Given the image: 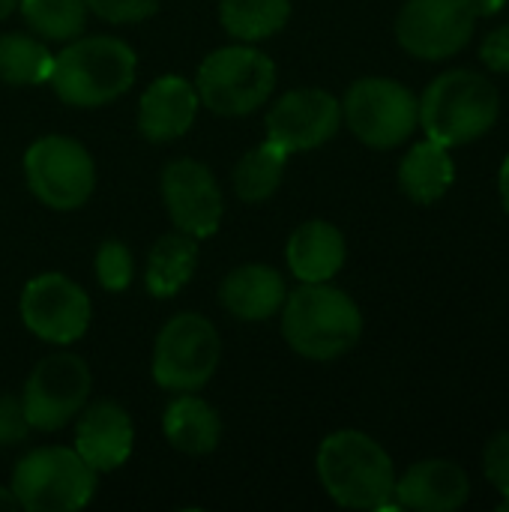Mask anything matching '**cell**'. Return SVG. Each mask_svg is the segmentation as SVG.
Returning <instances> with one entry per match:
<instances>
[{
  "label": "cell",
  "instance_id": "cell-17",
  "mask_svg": "<svg viewBox=\"0 0 509 512\" xmlns=\"http://www.w3.org/2000/svg\"><path fill=\"white\" fill-rule=\"evenodd\" d=\"M198 90L180 75L156 78L141 96L138 129L147 141H174L180 138L198 111Z\"/></svg>",
  "mask_w": 509,
  "mask_h": 512
},
{
  "label": "cell",
  "instance_id": "cell-9",
  "mask_svg": "<svg viewBox=\"0 0 509 512\" xmlns=\"http://www.w3.org/2000/svg\"><path fill=\"white\" fill-rule=\"evenodd\" d=\"M24 174L30 192L51 210L81 207L96 186L90 153L78 141L63 135L39 138L24 153Z\"/></svg>",
  "mask_w": 509,
  "mask_h": 512
},
{
  "label": "cell",
  "instance_id": "cell-29",
  "mask_svg": "<svg viewBox=\"0 0 509 512\" xmlns=\"http://www.w3.org/2000/svg\"><path fill=\"white\" fill-rule=\"evenodd\" d=\"M483 471L486 480L509 498V429L507 432H495L483 450Z\"/></svg>",
  "mask_w": 509,
  "mask_h": 512
},
{
  "label": "cell",
  "instance_id": "cell-5",
  "mask_svg": "<svg viewBox=\"0 0 509 512\" xmlns=\"http://www.w3.org/2000/svg\"><path fill=\"white\" fill-rule=\"evenodd\" d=\"M9 489L21 510L72 512L90 504L96 471L75 450L42 447L15 465Z\"/></svg>",
  "mask_w": 509,
  "mask_h": 512
},
{
  "label": "cell",
  "instance_id": "cell-22",
  "mask_svg": "<svg viewBox=\"0 0 509 512\" xmlns=\"http://www.w3.org/2000/svg\"><path fill=\"white\" fill-rule=\"evenodd\" d=\"M198 264V246L189 234H165L147 258V288L153 297H174Z\"/></svg>",
  "mask_w": 509,
  "mask_h": 512
},
{
  "label": "cell",
  "instance_id": "cell-27",
  "mask_svg": "<svg viewBox=\"0 0 509 512\" xmlns=\"http://www.w3.org/2000/svg\"><path fill=\"white\" fill-rule=\"evenodd\" d=\"M96 276L105 291H123L132 282V255L123 243L108 240L96 255Z\"/></svg>",
  "mask_w": 509,
  "mask_h": 512
},
{
  "label": "cell",
  "instance_id": "cell-8",
  "mask_svg": "<svg viewBox=\"0 0 509 512\" xmlns=\"http://www.w3.org/2000/svg\"><path fill=\"white\" fill-rule=\"evenodd\" d=\"M222 342L216 327L204 315L183 312L171 318L153 351V378L159 387L174 393L201 390L219 366Z\"/></svg>",
  "mask_w": 509,
  "mask_h": 512
},
{
  "label": "cell",
  "instance_id": "cell-6",
  "mask_svg": "<svg viewBox=\"0 0 509 512\" xmlns=\"http://www.w3.org/2000/svg\"><path fill=\"white\" fill-rule=\"evenodd\" d=\"M276 87V66L267 54L228 45L213 51L198 69V99L225 117H240L267 102Z\"/></svg>",
  "mask_w": 509,
  "mask_h": 512
},
{
  "label": "cell",
  "instance_id": "cell-2",
  "mask_svg": "<svg viewBox=\"0 0 509 512\" xmlns=\"http://www.w3.org/2000/svg\"><path fill=\"white\" fill-rule=\"evenodd\" d=\"M282 336L300 357L336 360L360 342L363 315L345 291L327 282H303L282 303Z\"/></svg>",
  "mask_w": 509,
  "mask_h": 512
},
{
  "label": "cell",
  "instance_id": "cell-31",
  "mask_svg": "<svg viewBox=\"0 0 509 512\" xmlns=\"http://www.w3.org/2000/svg\"><path fill=\"white\" fill-rule=\"evenodd\" d=\"M480 60L492 72H507L509 75V24H501L492 33H486V39L480 42Z\"/></svg>",
  "mask_w": 509,
  "mask_h": 512
},
{
  "label": "cell",
  "instance_id": "cell-1",
  "mask_svg": "<svg viewBox=\"0 0 509 512\" xmlns=\"http://www.w3.org/2000/svg\"><path fill=\"white\" fill-rule=\"evenodd\" d=\"M318 477L327 495L348 510H387L393 501L396 468L387 450L366 432L342 429L318 450Z\"/></svg>",
  "mask_w": 509,
  "mask_h": 512
},
{
  "label": "cell",
  "instance_id": "cell-21",
  "mask_svg": "<svg viewBox=\"0 0 509 512\" xmlns=\"http://www.w3.org/2000/svg\"><path fill=\"white\" fill-rule=\"evenodd\" d=\"M162 429H165V438L171 441V447L192 453V456L213 453L219 444V435H222V423H219L216 411L204 399L189 396V393L174 399L165 408Z\"/></svg>",
  "mask_w": 509,
  "mask_h": 512
},
{
  "label": "cell",
  "instance_id": "cell-15",
  "mask_svg": "<svg viewBox=\"0 0 509 512\" xmlns=\"http://www.w3.org/2000/svg\"><path fill=\"white\" fill-rule=\"evenodd\" d=\"M471 498V477L462 465L450 459H426L396 480L393 501L405 510L456 512Z\"/></svg>",
  "mask_w": 509,
  "mask_h": 512
},
{
  "label": "cell",
  "instance_id": "cell-36",
  "mask_svg": "<svg viewBox=\"0 0 509 512\" xmlns=\"http://www.w3.org/2000/svg\"><path fill=\"white\" fill-rule=\"evenodd\" d=\"M498 510L509 512V498H504V501H501V507H498Z\"/></svg>",
  "mask_w": 509,
  "mask_h": 512
},
{
  "label": "cell",
  "instance_id": "cell-10",
  "mask_svg": "<svg viewBox=\"0 0 509 512\" xmlns=\"http://www.w3.org/2000/svg\"><path fill=\"white\" fill-rule=\"evenodd\" d=\"M474 27L471 0H408L396 18V39L411 57L447 60L471 42Z\"/></svg>",
  "mask_w": 509,
  "mask_h": 512
},
{
  "label": "cell",
  "instance_id": "cell-32",
  "mask_svg": "<svg viewBox=\"0 0 509 512\" xmlns=\"http://www.w3.org/2000/svg\"><path fill=\"white\" fill-rule=\"evenodd\" d=\"M498 192H501V204H504V210H507L509 216V156L504 159L501 174H498Z\"/></svg>",
  "mask_w": 509,
  "mask_h": 512
},
{
  "label": "cell",
  "instance_id": "cell-12",
  "mask_svg": "<svg viewBox=\"0 0 509 512\" xmlns=\"http://www.w3.org/2000/svg\"><path fill=\"white\" fill-rule=\"evenodd\" d=\"M21 321L39 339L69 345L87 333L90 300L72 279L60 273H42L27 282L21 294Z\"/></svg>",
  "mask_w": 509,
  "mask_h": 512
},
{
  "label": "cell",
  "instance_id": "cell-4",
  "mask_svg": "<svg viewBox=\"0 0 509 512\" xmlns=\"http://www.w3.org/2000/svg\"><path fill=\"white\" fill-rule=\"evenodd\" d=\"M66 105L96 108L123 96L135 81V54L114 36H87L63 48L48 75Z\"/></svg>",
  "mask_w": 509,
  "mask_h": 512
},
{
  "label": "cell",
  "instance_id": "cell-25",
  "mask_svg": "<svg viewBox=\"0 0 509 512\" xmlns=\"http://www.w3.org/2000/svg\"><path fill=\"white\" fill-rule=\"evenodd\" d=\"M54 57L27 33L0 36V78L9 84H42L51 75Z\"/></svg>",
  "mask_w": 509,
  "mask_h": 512
},
{
  "label": "cell",
  "instance_id": "cell-13",
  "mask_svg": "<svg viewBox=\"0 0 509 512\" xmlns=\"http://www.w3.org/2000/svg\"><path fill=\"white\" fill-rule=\"evenodd\" d=\"M342 123V105L333 93L303 87L285 93L267 114V138L288 153L321 147L336 135Z\"/></svg>",
  "mask_w": 509,
  "mask_h": 512
},
{
  "label": "cell",
  "instance_id": "cell-26",
  "mask_svg": "<svg viewBox=\"0 0 509 512\" xmlns=\"http://www.w3.org/2000/svg\"><path fill=\"white\" fill-rule=\"evenodd\" d=\"M18 9L33 33L54 39V42L75 39L87 21L84 0H21Z\"/></svg>",
  "mask_w": 509,
  "mask_h": 512
},
{
  "label": "cell",
  "instance_id": "cell-30",
  "mask_svg": "<svg viewBox=\"0 0 509 512\" xmlns=\"http://www.w3.org/2000/svg\"><path fill=\"white\" fill-rule=\"evenodd\" d=\"M30 432V423L24 417V405L21 399L12 396H0V447H12L21 444Z\"/></svg>",
  "mask_w": 509,
  "mask_h": 512
},
{
  "label": "cell",
  "instance_id": "cell-24",
  "mask_svg": "<svg viewBox=\"0 0 509 512\" xmlns=\"http://www.w3.org/2000/svg\"><path fill=\"white\" fill-rule=\"evenodd\" d=\"M285 165H288V150L267 138L264 144L249 150L240 159V165L234 168V189H237V195L243 201H249V204L267 201L279 189Z\"/></svg>",
  "mask_w": 509,
  "mask_h": 512
},
{
  "label": "cell",
  "instance_id": "cell-3",
  "mask_svg": "<svg viewBox=\"0 0 509 512\" xmlns=\"http://www.w3.org/2000/svg\"><path fill=\"white\" fill-rule=\"evenodd\" d=\"M501 114L495 81L474 69H447L420 99V123L426 138L444 147H462L483 138Z\"/></svg>",
  "mask_w": 509,
  "mask_h": 512
},
{
  "label": "cell",
  "instance_id": "cell-33",
  "mask_svg": "<svg viewBox=\"0 0 509 512\" xmlns=\"http://www.w3.org/2000/svg\"><path fill=\"white\" fill-rule=\"evenodd\" d=\"M504 3H507V0H471L477 18H480V15H495V12H501Z\"/></svg>",
  "mask_w": 509,
  "mask_h": 512
},
{
  "label": "cell",
  "instance_id": "cell-7",
  "mask_svg": "<svg viewBox=\"0 0 509 512\" xmlns=\"http://www.w3.org/2000/svg\"><path fill=\"white\" fill-rule=\"evenodd\" d=\"M351 132L378 150L399 147L420 123V99L393 78H360L342 102Z\"/></svg>",
  "mask_w": 509,
  "mask_h": 512
},
{
  "label": "cell",
  "instance_id": "cell-18",
  "mask_svg": "<svg viewBox=\"0 0 509 512\" xmlns=\"http://www.w3.org/2000/svg\"><path fill=\"white\" fill-rule=\"evenodd\" d=\"M222 306L240 321H264L276 315L285 303V279L264 264H246L225 276L222 282Z\"/></svg>",
  "mask_w": 509,
  "mask_h": 512
},
{
  "label": "cell",
  "instance_id": "cell-23",
  "mask_svg": "<svg viewBox=\"0 0 509 512\" xmlns=\"http://www.w3.org/2000/svg\"><path fill=\"white\" fill-rule=\"evenodd\" d=\"M219 18L234 39L258 42L288 24L291 0H222Z\"/></svg>",
  "mask_w": 509,
  "mask_h": 512
},
{
  "label": "cell",
  "instance_id": "cell-34",
  "mask_svg": "<svg viewBox=\"0 0 509 512\" xmlns=\"http://www.w3.org/2000/svg\"><path fill=\"white\" fill-rule=\"evenodd\" d=\"M9 512V510H21L18 507V501H15V495H12V489H3L0 486V512Z\"/></svg>",
  "mask_w": 509,
  "mask_h": 512
},
{
  "label": "cell",
  "instance_id": "cell-19",
  "mask_svg": "<svg viewBox=\"0 0 509 512\" xmlns=\"http://www.w3.org/2000/svg\"><path fill=\"white\" fill-rule=\"evenodd\" d=\"M345 264V237L330 222H306L288 240V267L300 282H330Z\"/></svg>",
  "mask_w": 509,
  "mask_h": 512
},
{
  "label": "cell",
  "instance_id": "cell-35",
  "mask_svg": "<svg viewBox=\"0 0 509 512\" xmlns=\"http://www.w3.org/2000/svg\"><path fill=\"white\" fill-rule=\"evenodd\" d=\"M18 3H21V0H0V18H6L12 9H18Z\"/></svg>",
  "mask_w": 509,
  "mask_h": 512
},
{
  "label": "cell",
  "instance_id": "cell-11",
  "mask_svg": "<svg viewBox=\"0 0 509 512\" xmlns=\"http://www.w3.org/2000/svg\"><path fill=\"white\" fill-rule=\"evenodd\" d=\"M90 393V369L75 354H51L45 357L24 384V417L30 429L54 432L66 426L87 402Z\"/></svg>",
  "mask_w": 509,
  "mask_h": 512
},
{
  "label": "cell",
  "instance_id": "cell-20",
  "mask_svg": "<svg viewBox=\"0 0 509 512\" xmlns=\"http://www.w3.org/2000/svg\"><path fill=\"white\" fill-rule=\"evenodd\" d=\"M456 180V165L450 147L426 138L414 144L399 165V186L417 204H435L447 195Z\"/></svg>",
  "mask_w": 509,
  "mask_h": 512
},
{
  "label": "cell",
  "instance_id": "cell-28",
  "mask_svg": "<svg viewBox=\"0 0 509 512\" xmlns=\"http://www.w3.org/2000/svg\"><path fill=\"white\" fill-rule=\"evenodd\" d=\"M87 9H93L99 18L111 24H132L141 18H150L159 9V0H84Z\"/></svg>",
  "mask_w": 509,
  "mask_h": 512
},
{
  "label": "cell",
  "instance_id": "cell-14",
  "mask_svg": "<svg viewBox=\"0 0 509 512\" xmlns=\"http://www.w3.org/2000/svg\"><path fill=\"white\" fill-rule=\"evenodd\" d=\"M162 198L177 231L189 237H210L222 219V192L207 165L177 159L162 174Z\"/></svg>",
  "mask_w": 509,
  "mask_h": 512
},
{
  "label": "cell",
  "instance_id": "cell-16",
  "mask_svg": "<svg viewBox=\"0 0 509 512\" xmlns=\"http://www.w3.org/2000/svg\"><path fill=\"white\" fill-rule=\"evenodd\" d=\"M135 429L129 414L114 402H96L90 405L75 429V453L96 471L108 474L126 465L132 456Z\"/></svg>",
  "mask_w": 509,
  "mask_h": 512
}]
</instances>
